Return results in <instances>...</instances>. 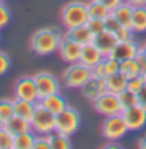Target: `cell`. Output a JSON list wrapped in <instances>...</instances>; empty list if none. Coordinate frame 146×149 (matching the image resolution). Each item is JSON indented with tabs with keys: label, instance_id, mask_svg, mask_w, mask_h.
Masks as SVG:
<instances>
[{
	"label": "cell",
	"instance_id": "1",
	"mask_svg": "<svg viewBox=\"0 0 146 149\" xmlns=\"http://www.w3.org/2000/svg\"><path fill=\"white\" fill-rule=\"evenodd\" d=\"M61 39L63 36L60 35L58 30L47 27V29H41L35 31L30 39V47L35 54L46 57V55H50L54 52H58Z\"/></svg>",
	"mask_w": 146,
	"mask_h": 149
},
{
	"label": "cell",
	"instance_id": "2",
	"mask_svg": "<svg viewBox=\"0 0 146 149\" xmlns=\"http://www.w3.org/2000/svg\"><path fill=\"white\" fill-rule=\"evenodd\" d=\"M88 19H90L88 6L85 2H80V0L66 3L61 10V22L66 27V30L79 25H85L88 22Z\"/></svg>",
	"mask_w": 146,
	"mask_h": 149
},
{
	"label": "cell",
	"instance_id": "3",
	"mask_svg": "<svg viewBox=\"0 0 146 149\" xmlns=\"http://www.w3.org/2000/svg\"><path fill=\"white\" fill-rule=\"evenodd\" d=\"M30 123H31V130H33L36 135H49V134H52V132H55L57 115H54L52 111H49L46 107H43L41 104L38 102Z\"/></svg>",
	"mask_w": 146,
	"mask_h": 149
},
{
	"label": "cell",
	"instance_id": "4",
	"mask_svg": "<svg viewBox=\"0 0 146 149\" xmlns=\"http://www.w3.org/2000/svg\"><path fill=\"white\" fill-rule=\"evenodd\" d=\"M93 75V69L85 66L82 63H72L64 69L63 72V82L68 88H74V90H80Z\"/></svg>",
	"mask_w": 146,
	"mask_h": 149
},
{
	"label": "cell",
	"instance_id": "5",
	"mask_svg": "<svg viewBox=\"0 0 146 149\" xmlns=\"http://www.w3.org/2000/svg\"><path fill=\"white\" fill-rule=\"evenodd\" d=\"M129 132V127L124 121L123 113L119 115H112L107 116L102 124V135L105 140L108 141H118V140H123Z\"/></svg>",
	"mask_w": 146,
	"mask_h": 149
},
{
	"label": "cell",
	"instance_id": "6",
	"mask_svg": "<svg viewBox=\"0 0 146 149\" xmlns=\"http://www.w3.org/2000/svg\"><path fill=\"white\" fill-rule=\"evenodd\" d=\"M79 127H80V115L75 108L68 105L61 113L57 115L55 132H60V134L71 136L79 130Z\"/></svg>",
	"mask_w": 146,
	"mask_h": 149
},
{
	"label": "cell",
	"instance_id": "7",
	"mask_svg": "<svg viewBox=\"0 0 146 149\" xmlns=\"http://www.w3.org/2000/svg\"><path fill=\"white\" fill-rule=\"evenodd\" d=\"M93 107L94 110L97 111L99 115L102 116H112V115H119L123 113V107L119 104V99H118V94L112 91H105L104 94H101L99 97H96L93 100Z\"/></svg>",
	"mask_w": 146,
	"mask_h": 149
},
{
	"label": "cell",
	"instance_id": "8",
	"mask_svg": "<svg viewBox=\"0 0 146 149\" xmlns=\"http://www.w3.org/2000/svg\"><path fill=\"white\" fill-rule=\"evenodd\" d=\"M33 79H35L36 88H38L39 99L46 97L49 94H54V93H60L58 79H57L54 74H50V72L41 71V72H38V74H35Z\"/></svg>",
	"mask_w": 146,
	"mask_h": 149
},
{
	"label": "cell",
	"instance_id": "9",
	"mask_svg": "<svg viewBox=\"0 0 146 149\" xmlns=\"http://www.w3.org/2000/svg\"><path fill=\"white\" fill-rule=\"evenodd\" d=\"M14 97L30 100V102H39V94L33 77H22L14 85Z\"/></svg>",
	"mask_w": 146,
	"mask_h": 149
},
{
	"label": "cell",
	"instance_id": "10",
	"mask_svg": "<svg viewBox=\"0 0 146 149\" xmlns=\"http://www.w3.org/2000/svg\"><path fill=\"white\" fill-rule=\"evenodd\" d=\"M58 54H60V58L64 63H68V64L79 63L80 54H82V44L75 42L74 39L68 38V36H63L60 47H58Z\"/></svg>",
	"mask_w": 146,
	"mask_h": 149
},
{
	"label": "cell",
	"instance_id": "11",
	"mask_svg": "<svg viewBox=\"0 0 146 149\" xmlns=\"http://www.w3.org/2000/svg\"><path fill=\"white\" fill-rule=\"evenodd\" d=\"M123 116L129 127V132H137L146 126V110L140 104L123 110Z\"/></svg>",
	"mask_w": 146,
	"mask_h": 149
},
{
	"label": "cell",
	"instance_id": "12",
	"mask_svg": "<svg viewBox=\"0 0 146 149\" xmlns=\"http://www.w3.org/2000/svg\"><path fill=\"white\" fill-rule=\"evenodd\" d=\"M140 52H141V46L132 38V39H127V41H118V44L112 52V57L123 61V60L135 58Z\"/></svg>",
	"mask_w": 146,
	"mask_h": 149
},
{
	"label": "cell",
	"instance_id": "13",
	"mask_svg": "<svg viewBox=\"0 0 146 149\" xmlns=\"http://www.w3.org/2000/svg\"><path fill=\"white\" fill-rule=\"evenodd\" d=\"M80 90H82V94L85 97L93 102L96 97H99L101 94H104V93L107 91V82H105V79H102V77L91 75V79L88 80Z\"/></svg>",
	"mask_w": 146,
	"mask_h": 149
},
{
	"label": "cell",
	"instance_id": "14",
	"mask_svg": "<svg viewBox=\"0 0 146 149\" xmlns=\"http://www.w3.org/2000/svg\"><path fill=\"white\" fill-rule=\"evenodd\" d=\"M93 44H94L97 49L102 52L104 57H108V55H112L115 46L118 44V39H116L115 33H112V31H108V30H104L102 33L94 35Z\"/></svg>",
	"mask_w": 146,
	"mask_h": 149
},
{
	"label": "cell",
	"instance_id": "15",
	"mask_svg": "<svg viewBox=\"0 0 146 149\" xmlns=\"http://www.w3.org/2000/svg\"><path fill=\"white\" fill-rule=\"evenodd\" d=\"M102 60H104L102 52L97 49L93 42L82 46V54H80V60H79L82 64L88 66L90 69H94V68L102 61Z\"/></svg>",
	"mask_w": 146,
	"mask_h": 149
},
{
	"label": "cell",
	"instance_id": "16",
	"mask_svg": "<svg viewBox=\"0 0 146 149\" xmlns=\"http://www.w3.org/2000/svg\"><path fill=\"white\" fill-rule=\"evenodd\" d=\"M119 64L121 61L116 58H113L112 55L108 57H104V60L101 61L97 66L93 69V75H97V77H102V79H107L110 75L119 72Z\"/></svg>",
	"mask_w": 146,
	"mask_h": 149
},
{
	"label": "cell",
	"instance_id": "17",
	"mask_svg": "<svg viewBox=\"0 0 146 149\" xmlns=\"http://www.w3.org/2000/svg\"><path fill=\"white\" fill-rule=\"evenodd\" d=\"M39 104H41L43 107H46L49 111H52L54 115L61 113L64 108L68 107L66 99H64L60 93H54V94H49V96H46V97L39 99Z\"/></svg>",
	"mask_w": 146,
	"mask_h": 149
},
{
	"label": "cell",
	"instance_id": "18",
	"mask_svg": "<svg viewBox=\"0 0 146 149\" xmlns=\"http://www.w3.org/2000/svg\"><path fill=\"white\" fill-rule=\"evenodd\" d=\"M132 13H133V6L127 2V0H124L119 6H116L115 10L112 11V16L119 22V25L131 29L132 27Z\"/></svg>",
	"mask_w": 146,
	"mask_h": 149
},
{
	"label": "cell",
	"instance_id": "19",
	"mask_svg": "<svg viewBox=\"0 0 146 149\" xmlns=\"http://www.w3.org/2000/svg\"><path fill=\"white\" fill-rule=\"evenodd\" d=\"M66 36L71 38V39H74L75 42L82 44V46L93 42V39H94V35L91 33V30L88 29L87 24H85V25L74 27V29H68L66 30Z\"/></svg>",
	"mask_w": 146,
	"mask_h": 149
},
{
	"label": "cell",
	"instance_id": "20",
	"mask_svg": "<svg viewBox=\"0 0 146 149\" xmlns=\"http://www.w3.org/2000/svg\"><path fill=\"white\" fill-rule=\"evenodd\" d=\"M5 129L10 130L14 136L19 134H24V132H30L31 130V123L25 118H21V116L14 115L13 118H10L5 123Z\"/></svg>",
	"mask_w": 146,
	"mask_h": 149
},
{
	"label": "cell",
	"instance_id": "21",
	"mask_svg": "<svg viewBox=\"0 0 146 149\" xmlns=\"http://www.w3.org/2000/svg\"><path fill=\"white\" fill-rule=\"evenodd\" d=\"M13 100H14V115L30 121L35 113V108L38 102H30V100H24V99H17V97H14Z\"/></svg>",
	"mask_w": 146,
	"mask_h": 149
},
{
	"label": "cell",
	"instance_id": "22",
	"mask_svg": "<svg viewBox=\"0 0 146 149\" xmlns=\"http://www.w3.org/2000/svg\"><path fill=\"white\" fill-rule=\"evenodd\" d=\"M131 29L133 33H145L146 31V6H133Z\"/></svg>",
	"mask_w": 146,
	"mask_h": 149
},
{
	"label": "cell",
	"instance_id": "23",
	"mask_svg": "<svg viewBox=\"0 0 146 149\" xmlns=\"http://www.w3.org/2000/svg\"><path fill=\"white\" fill-rule=\"evenodd\" d=\"M105 82H107V90L115 93V94H119L121 91H124L126 88H127V79H126L121 72H116V74L107 77Z\"/></svg>",
	"mask_w": 146,
	"mask_h": 149
},
{
	"label": "cell",
	"instance_id": "24",
	"mask_svg": "<svg viewBox=\"0 0 146 149\" xmlns=\"http://www.w3.org/2000/svg\"><path fill=\"white\" fill-rule=\"evenodd\" d=\"M88 6V14L90 17H97V19H105L107 16H110L112 11L104 5L101 0H90L87 3Z\"/></svg>",
	"mask_w": 146,
	"mask_h": 149
},
{
	"label": "cell",
	"instance_id": "25",
	"mask_svg": "<svg viewBox=\"0 0 146 149\" xmlns=\"http://www.w3.org/2000/svg\"><path fill=\"white\" fill-rule=\"evenodd\" d=\"M35 140H36V135L33 130L16 135L14 136V149H33Z\"/></svg>",
	"mask_w": 146,
	"mask_h": 149
},
{
	"label": "cell",
	"instance_id": "26",
	"mask_svg": "<svg viewBox=\"0 0 146 149\" xmlns=\"http://www.w3.org/2000/svg\"><path fill=\"white\" fill-rule=\"evenodd\" d=\"M119 72L124 75L126 79H131L133 75H138L141 74L140 72V66L137 58H129V60H123L119 64Z\"/></svg>",
	"mask_w": 146,
	"mask_h": 149
},
{
	"label": "cell",
	"instance_id": "27",
	"mask_svg": "<svg viewBox=\"0 0 146 149\" xmlns=\"http://www.w3.org/2000/svg\"><path fill=\"white\" fill-rule=\"evenodd\" d=\"M118 99H119V104H121V107H123V110L131 108L133 105H138V93L131 91V90H127V88L119 93Z\"/></svg>",
	"mask_w": 146,
	"mask_h": 149
},
{
	"label": "cell",
	"instance_id": "28",
	"mask_svg": "<svg viewBox=\"0 0 146 149\" xmlns=\"http://www.w3.org/2000/svg\"><path fill=\"white\" fill-rule=\"evenodd\" d=\"M71 136L60 134V132H52L50 134V148L52 149H69L71 148Z\"/></svg>",
	"mask_w": 146,
	"mask_h": 149
},
{
	"label": "cell",
	"instance_id": "29",
	"mask_svg": "<svg viewBox=\"0 0 146 149\" xmlns=\"http://www.w3.org/2000/svg\"><path fill=\"white\" fill-rule=\"evenodd\" d=\"M14 116V100L2 99L0 100V119L6 123L10 118Z\"/></svg>",
	"mask_w": 146,
	"mask_h": 149
},
{
	"label": "cell",
	"instance_id": "30",
	"mask_svg": "<svg viewBox=\"0 0 146 149\" xmlns=\"http://www.w3.org/2000/svg\"><path fill=\"white\" fill-rule=\"evenodd\" d=\"M14 148V135L5 127L0 129V149H13Z\"/></svg>",
	"mask_w": 146,
	"mask_h": 149
},
{
	"label": "cell",
	"instance_id": "31",
	"mask_svg": "<svg viewBox=\"0 0 146 149\" xmlns=\"http://www.w3.org/2000/svg\"><path fill=\"white\" fill-rule=\"evenodd\" d=\"M146 85V79L143 74H138V75H133V77L127 79V90L131 91H135V93H140L141 88Z\"/></svg>",
	"mask_w": 146,
	"mask_h": 149
},
{
	"label": "cell",
	"instance_id": "32",
	"mask_svg": "<svg viewBox=\"0 0 146 149\" xmlns=\"http://www.w3.org/2000/svg\"><path fill=\"white\" fill-rule=\"evenodd\" d=\"M88 29L91 30L93 35H99L105 30V21L104 19H97V17H90L87 22Z\"/></svg>",
	"mask_w": 146,
	"mask_h": 149
},
{
	"label": "cell",
	"instance_id": "33",
	"mask_svg": "<svg viewBox=\"0 0 146 149\" xmlns=\"http://www.w3.org/2000/svg\"><path fill=\"white\" fill-rule=\"evenodd\" d=\"M33 149H52L50 148V134L49 135H36Z\"/></svg>",
	"mask_w": 146,
	"mask_h": 149
},
{
	"label": "cell",
	"instance_id": "34",
	"mask_svg": "<svg viewBox=\"0 0 146 149\" xmlns=\"http://www.w3.org/2000/svg\"><path fill=\"white\" fill-rule=\"evenodd\" d=\"M132 35H133V31L131 29H127V27H123V25L115 31V36H116L118 41H127V39H132L133 38Z\"/></svg>",
	"mask_w": 146,
	"mask_h": 149
},
{
	"label": "cell",
	"instance_id": "35",
	"mask_svg": "<svg viewBox=\"0 0 146 149\" xmlns=\"http://www.w3.org/2000/svg\"><path fill=\"white\" fill-rule=\"evenodd\" d=\"M10 17H11V16H10V10H8V6L3 2H0V29H3V27L8 25Z\"/></svg>",
	"mask_w": 146,
	"mask_h": 149
},
{
	"label": "cell",
	"instance_id": "36",
	"mask_svg": "<svg viewBox=\"0 0 146 149\" xmlns=\"http://www.w3.org/2000/svg\"><path fill=\"white\" fill-rule=\"evenodd\" d=\"M10 66H11V60L6 54L0 52V75H5L8 71H10Z\"/></svg>",
	"mask_w": 146,
	"mask_h": 149
},
{
	"label": "cell",
	"instance_id": "37",
	"mask_svg": "<svg viewBox=\"0 0 146 149\" xmlns=\"http://www.w3.org/2000/svg\"><path fill=\"white\" fill-rule=\"evenodd\" d=\"M104 21H105V30L112 31V33H115V31L121 27V25H119V22L112 16V13H110V16H107V17H105Z\"/></svg>",
	"mask_w": 146,
	"mask_h": 149
},
{
	"label": "cell",
	"instance_id": "38",
	"mask_svg": "<svg viewBox=\"0 0 146 149\" xmlns=\"http://www.w3.org/2000/svg\"><path fill=\"white\" fill-rule=\"evenodd\" d=\"M101 2H102L104 5L107 6L108 10H110V11H113V10H115L116 6H119L121 3L124 2V0H101Z\"/></svg>",
	"mask_w": 146,
	"mask_h": 149
},
{
	"label": "cell",
	"instance_id": "39",
	"mask_svg": "<svg viewBox=\"0 0 146 149\" xmlns=\"http://www.w3.org/2000/svg\"><path fill=\"white\" fill-rule=\"evenodd\" d=\"M137 61H138V66H140V72H141V74H145V72H146V58L143 57V55H141V52H140V54L138 55H137Z\"/></svg>",
	"mask_w": 146,
	"mask_h": 149
},
{
	"label": "cell",
	"instance_id": "40",
	"mask_svg": "<svg viewBox=\"0 0 146 149\" xmlns=\"http://www.w3.org/2000/svg\"><path fill=\"white\" fill-rule=\"evenodd\" d=\"M138 104L146 110V85L141 88V91L138 93Z\"/></svg>",
	"mask_w": 146,
	"mask_h": 149
},
{
	"label": "cell",
	"instance_id": "41",
	"mask_svg": "<svg viewBox=\"0 0 146 149\" xmlns=\"http://www.w3.org/2000/svg\"><path fill=\"white\" fill-rule=\"evenodd\" d=\"M132 6H146V0H127Z\"/></svg>",
	"mask_w": 146,
	"mask_h": 149
},
{
	"label": "cell",
	"instance_id": "42",
	"mask_svg": "<svg viewBox=\"0 0 146 149\" xmlns=\"http://www.w3.org/2000/svg\"><path fill=\"white\" fill-rule=\"evenodd\" d=\"M138 146L140 148H143V149H146V135L143 136V138L140 140V143H138Z\"/></svg>",
	"mask_w": 146,
	"mask_h": 149
},
{
	"label": "cell",
	"instance_id": "43",
	"mask_svg": "<svg viewBox=\"0 0 146 149\" xmlns=\"http://www.w3.org/2000/svg\"><path fill=\"white\" fill-rule=\"evenodd\" d=\"M141 55L146 58V44H143V46H141Z\"/></svg>",
	"mask_w": 146,
	"mask_h": 149
},
{
	"label": "cell",
	"instance_id": "44",
	"mask_svg": "<svg viewBox=\"0 0 146 149\" xmlns=\"http://www.w3.org/2000/svg\"><path fill=\"white\" fill-rule=\"evenodd\" d=\"M3 127H5V123H3L2 119H0V129H3Z\"/></svg>",
	"mask_w": 146,
	"mask_h": 149
},
{
	"label": "cell",
	"instance_id": "45",
	"mask_svg": "<svg viewBox=\"0 0 146 149\" xmlns=\"http://www.w3.org/2000/svg\"><path fill=\"white\" fill-rule=\"evenodd\" d=\"M143 75H145V79H146V72H145V74H143Z\"/></svg>",
	"mask_w": 146,
	"mask_h": 149
},
{
	"label": "cell",
	"instance_id": "46",
	"mask_svg": "<svg viewBox=\"0 0 146 149\" xmlns=\"http://www.w3.org/2000/svg\"><path fill=\"white\" fill-rule=\"evenodd\" d=\"M0 2H5V0H0Z\"/></svg>",
	"mask_w": 146,
	"mask_h": 149
}]
</instances>
